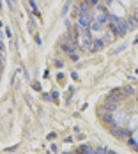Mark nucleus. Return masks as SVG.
Returning <instances> with one entry per match:
<instances>
[{"mask_svg": "<svg viewBox=\"0 0 138 154\" xmlns=\"http://www.w3.org/2000/svg\"><path fill=\"white\" fill-rule=\"evenodd\" d=\"M90 25V18L89 14H78V29H87Z\"/></svg>", "mask_w": 138, "mask_h": 154, "instance_id": "obj_1", "label": "nucleus"}, {"mask_svg": "<svg viewBox=\"0 0 138 154\" xmlns=\"http://www.w3.org/2000/svg\"><path fill=\"white\" fill-rule=\"evenodd\" d=\"M136 101H138V97H136Z\"/></svg>", "mask_w": 138, "mask_h": 154, "instance_id": "obj_2", "label": "nucleus"}, {"mask_svg": "<svg viewBox=\"0 0 138 154\" xmlns=\"http://www.w3.org/2000/svg\"><path fill=\"white\" fill-rule=\"evenodd\" d=\"M110 154H112V152H110Z\"/></svg>", "mask_w": 138, "mask_h": 154, "instance_id": "obj_3", "label": "nucleus"}]
</instances>
